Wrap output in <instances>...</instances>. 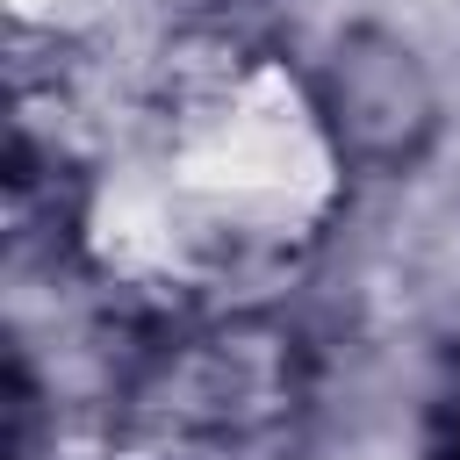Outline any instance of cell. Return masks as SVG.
I'll use <instances>...</instances> for the list:
<instances>
[{
    "instance_id": "obj_1",
    "label": "cell",
    "mask_w": 460,
    "mask_h": 460,
    "mask_svg": "<svg viewBox=\"0 0 460 460\" xmlns=\"http://www.w3.org/2000/svg\"><path fill=\"white\" fill-rule=\"evenodd\" d=\"M323 122L338 158L367 172H417L446 129V93L438 72L395 36V29H345L323 58Z\"/></svg>"
}]
</instances>
